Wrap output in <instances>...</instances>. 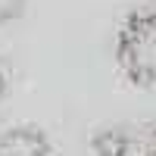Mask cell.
<instances>
[{"mask_svg": "<svg viewBox=\"0 0 156 156\" xmlns=\"http://www.w3.org/2000/svg\"><path fill=\"white\" fill-rule=\"evenodd\" d=\"M94 147L100 156H125L128 150V137L119 134V131H103L97 140H94Z\"/></svg>", "mask_w": 156, "mask_h": 156, "instance_id": "3957f363", "label": "cell"}, {"mask_svg": "<svg viewBox=\"0 0 156 156\" xmlns=\"http://www.w3.org/2000/svg\"><path fill=\"white\" fill-rule=\"evenodd\" d=\"M153 156H156V150H153Z\"/></svg>", "mask_w": 156, "mask_h": 156, "instance_id": "8992f818", "label": "cell"}, {"mask_svg": "<svg viewBox=\"0 0 156 156\" xmlns=\"http://www.w3.org/2000/svg\"><path fill=\"white\" fill-rule=\"evenodd\" d=\"M0 156H53V147L37 125H9L0 131Z\"/></svg>", "mask_w": 156, "mask_h": 156, "instance_id": "7a4b0ae2", "label": "cell"}, {"mask_svg": "<svg viewBox=\"0 0 156 156\" xmlns=\"http://www.w3.org/2000/svg\"><path fill=\"white\" fill-rule=\"evenodd\" d=\"M3 87H6V81H3V72H0V94H3Z\"/></svg>", "mask_w": 156, "mask_h": 156, "instance_id": "5b68a950", "label": "cell"}, {"mask_svg": "<svg viewBox=\"0 0 156 156\" xmlns=\"http://www.w3.org/2000/svg\"><path fill=\"white\" fill-rule=\"evenodd\" d=\"M122 69L140 84H156V16H134L119 37Z\"/></svg>", "mask_w": 156, "mask_h": 156, "instance_id": "6da1fadb", "label": "cell"}, {"mask_svg": "<svg viewBox=\"0 0 156 156\" xmlns=\"http://www.w3.org/2000/svg\"><path fill=\"white\" fill-rule=\"evenodd\" d=\"M25 12V0H0V25L16 22Z\"/></svg>", "mask_w": 156, "mask_h": 156, "instance_id": "277c9868", "label": "cell"}]
</instances>
